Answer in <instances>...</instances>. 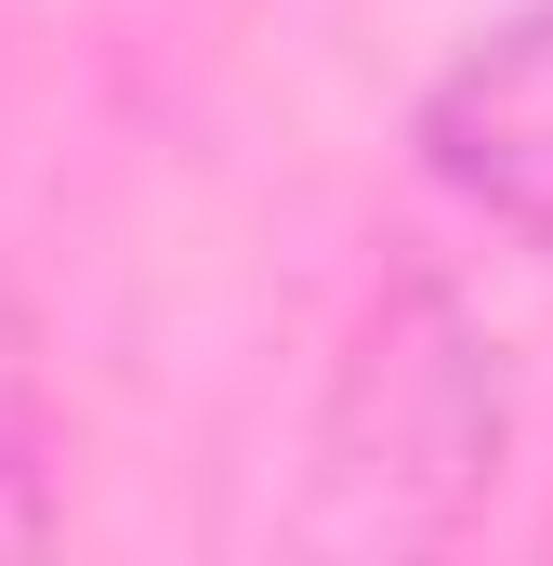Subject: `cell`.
Here are the masks:
<instances>
[{"instance_id": "cell-1", "label": "cell", "mask_w": 553, "mask_h": 566, "mask_svg": "<svg viewBox=\"0 0 553 566\" xmlns=\"http://www.w3.org/2000/svg\"><path fill=\"white\" fill-rule=\"evenodd\" d=\"M421 171L461 211H488V224L553 251V0L514 13L501 40H474L421 93Z\"/></svg>"}, {"instance_id": "cell-2", "label": "cell", "mask_w": 553, "mask_h": 566, "mask_svg": "<svg viewBox=\"0 0 553 566\" xmlns=\"http://www.w3.org/2000/svg\"><path fill=\"white\" fill-rule=\"evenodd\" d=\"M53 541V461H40V369H27V316L0 290V554Z\"/></svg>"}]
</instances>
